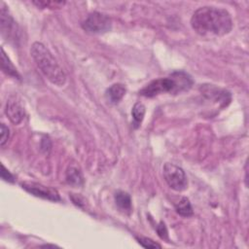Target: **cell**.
Here are the masks:
<instances>
[{
	"mask_svg": "<svg viewBox=\"0 0 249 249\" xmlns=\"http://www.w3.org/2000/svg\"><path fill=\"white\" fill-rule=\"evenodd\" d=\"M192 28L203 37H219L232 29L231 14L223 8L204 6L195 11L191 18Z\"/></svg>",
	"mask_w": 249,
	"mask_h": 249,
	"instance_id": "cell-1",
	"label": "cell"
},
{
	"mask_svg": "<svg viewBox=\"0 0 249 249\" xmlns=\"http://www.w3.org/2000/svg\"><path fill=\"white\" fill-rule=\"evenodd\" d=\"M30 54L40 71L53 85L61 87L66 82V75L50 50L40 42L32 44Z\"/></svg>",
	"mask_w": 249,
	"mask_h": 249,
	"instance_id": "cell-2",
	"label": "cell"
},
{
	"mask_svg": "<svg viewBox=\"0 0 249 249\" xmlns=\"http://www.w3.org/2000/svg\"><path fill=\"white\" fill-rule=\"evenodd\" d=\"M193 85L191 76L184 71H176L169 77L159 78L139 90V94L146 97H154L160 93L171 92L178 93L183 90H188Z\"/></svg>",
	"mask_w": 249,
	"mask_h": 249,
	"instance_id": "cell-3",
	"label": "cell"
},
{
	"mask_svg": "<svg viewBox=\"0 0 249 249\" xmlns=\"http://www.w3.org/2000/svg\"><path fill=\"white\" fill-rule=\"evenodd\" d=\"M162 174L167 185L174 191L181 192L187 189L188 179L185 171L170 162H166L162 168Z\"/></svg>",
	"mask_w": 249,
	"mask_h": 249,
	"instance_id": "cell-4",
	"label": "cell"
},
{
	"mask_svg": "<svg viewBox=\"0 0 249 249\" xmlns=\"http://www.w3.org/2000/svg\"><path fill=\"white\" fill-rule=\"evenodd\" d=\"M112 27L109 17L99 12L90 13L82 22V28L90 34H102L108 32Z\"/></svg>",
	"mask_w": 249,
	"mask_h": 249,
	"instance_id": "cell-5",
	"label": "cell"
},
{
	"mask_svg": "<svg viewBox=\"0 0 249 249\" xmlns=\"http://www.w3.org/2000/svg\"><path fill=\"white\" fill-rule=\"evenodd\" d=\"M21 188L26 192H28L29 194L44 199H48L52 201L60 200L59 194L57 193L56 190L36 182H23L21 183Z\"/></svg>",
	"mask_w": 249,
	"mask_h": 249,
	"instance_id": "cell-6",
	"label": "cell"
},
{
	"mask_svg": "<svg viewBox=\"0 0 249 249\" xmlns=\"http://www.w3.org/2000/svg\"><path fill=\"white\" fill-rule=\"evenodd\" d=\"M199 89L205 97L213 100L214 102H218L223 106H227L231 101V93L226 89L215 87L214 85H201Z\"/></svg>",
	"mask_w": 249,
	"mask_h": 249,
	"instance_id": "cell-7",
	"label": "cell"
},
{
	"mask_svg": "<svg viewBox=\"0 0 249 249\" xmlns=\"http://www.w3.org/2000/svg\"><path fill=\"white\" fill-rule=\"evenodd\" d=\"M5 114L14 124H19L25 116V112L21 104L16 98H10L7 102Z\"/></svg>",
	"mask_w": 249,
	"mask_h": 249,
	"instance_id": "cell-8",
	"label": "cell"
},
{
	"mask_svg": "<svg viewBox=\"0 0 249 249\" xmlns=\"http://www.w3.org/2000/svg\"><path fill=\"white\" fill-rule=\"evenodd\" d=\"M0 18H1V33L3 36L7 35V37L11 36L14 33L15 28V21L12 16L9 13L8 8L6 7L5 3L1 2V11H0Z\"/></svg>",
	"mask_w": 249,
	"mask_h": 249,
	"instance_id": "cell-9",
	"label": "cell"
},
{
	"mask_svg": "<svg viewBox=\"0 0 249 249\" xmlns=\"http://www.w3.org/2000/svg\"><path fill=\"white\" fill-rule=\"evenodd\" d=\"M126 91V89L124 87V85L117 83V84H113L112 86H110L105 92L106 98L110 103L113 104H117L118 102H120L122 100V98L124 96Z\"/></svg>",
	"mask_w": 249,
	"mask_h": 249,
	"instance_id": "cell-10",
	"label": "cell"
},
{
	"mask_svg": "<svg viewBox=\"0 0 249 249\" xmlns=\"http://www.w3.org/2000/svg\"><path fill=\"white\" fill-rule=\"evenodd\" d=\"M66 181L69 185L74 187H80L84 184V177L81 169L75 165L71 164L66 170Z\"/></svg>",
	"mask_w": 249,
	"mask_h": 249,
	"instance_id": "cell-11",
	"label": "cell"
},
{
	"mask_svg": "<svg viewBox=\"0 0 249 249\" xmlns=\"http://www.w3.org/2000/svg\"><path fill=\"white\" fill-rule=\"evenodd\" d=\"M115 202L118 208L124 213L129 214L131 212V198L127 193L118 191L115 194Z\"/></svg>",
	"mask_w": 249,
	"mask_h": 249,
	"instance_id": "cell-12",
	"label": "cell"
},
{
	"mask_svg": "<svg viewBox=\"0 0 249 249\" xmlns=\"http://www.w3.org/2000/svg\"><path fill=\"white\" fill-rule=\"evenodd\" d=\"M1 52H2V54H1V68H2V71L5 74H7V75H9V76H11L15 79H20V75L18 74V72L17 68L14 66V64L11 62L10 58L7 56L3 48L1 49Z\"/></svg>",
	"mask_w": 249,
	"mask_h": 249,
	"instance_id": "cell-13",
	"label": "cell"
},
{
	"mask_svg": "<svg viewBox=\"0 0 249 249\" xmlns=\"http://www.w3.org/2000/svg\"><path fill=\"white\" fill-rule=\"evenodd\" d=\"M175 209L176 212L183 216V217H190L193 215V208L191 205V202L189 198L187 197H182L176 204H175Z\"/></svg>",
	"mask_w": 249,
	"mask_h": 249,
	"instance_id": "cell-14",
	"label": "cell"
},
{
	"mask_svg": "<svg viewBox=\"0 0 249 249\" xmlns=\"http://www.w3.org/2000/svg\"><path fill=\"white\" fill-rule=\"evenodd\" d=\"M145 112H146V108H145L144 104H142L140 102H137V103L134 104V106L132 108V111H131V115L133 117L135 124L138 125L139 124H141V122L144 119Z\"/></svg>",
	"mask_w": 249,
	"mask_h": 249,
	"instance_id": "cell-15",
	"label": "cell"
},
{
	"mask_svg": "<svg viewBox=\"0 0 249 249\" xmlns=\"http://www.w3.org/2000/svg\"><path fill=\"white\" fill-rule=\"evenodd\" d=\"M33 4H35L39 8L55 9V8H61L65 4V2L64 1H33Z\"/></svg>",
	"mask_w": 249,
	"mask_h": 249,
	"instance_id": "cell-16",
	"label": "cell"
},
{
	"mask_svg": "<svg viewBox=\"0 0 249 249\" xmlns=\"http://www.w3.org/2000/svg\"><path fill=\"white\" fill-rule=\"evenodd\" d=\"M136 239H137L138 243L145 248H160L161 247L159 243H157L147 237H136Z\"/></svg>",
	"mask_w": 249,
	"mask_h": 249,
	"instance_id": "cell-17",
	"label": "cell"
},
{
	"mask_svg": "<svg viewBox=\"0 0 249 249\" xmlns=\"http://www.w3.org/2000/svg\"><path fill=\"white\" fill-rule=\"evenodd\" d=\"M0 131H1V139H0V145L2 147L5 146V144L8 142L9 135H10V130L8 126L5 125V124H1L0 125Z\"/></svg>",
	"mask_w": 249,
	"mask_h": 249,
	"instance_id": "cell-18",
	"label": "cell"
},
{
	"mask_svg": "<svg viewBox=\"0 0 249 249\" xmlns=\"http://www.w3.org/2000/svg\"><path fill=\"white\" fill-rule=\"evenodd\" d=\"M1 178L4 180V181H7V182H10V183H14L15 179H14V176L6 169V167L2 164V171H1Z\"/></svg>",
	"mask_w": 249,
	"mask_h": 249,
	"instance_id": "cell-19",
	"label": "cell"
},
{
	"mask_svg": "<svg viewBox=\"0 0 249 249\" xmlns=\"http://www.w3.org/2000/svg\"><path fill=\"white\" fill-rule=\"evenodd\" d=\"M158 233L159 235L163 239V238H167V231L166 228L164 226L163 223H160V226L158 227Z\"/></svg>",
	"mask_w": 249,
	"mask_h": 249,
	"instance_id": "cell-20",
	"label": "cell"
}]
</instances>
